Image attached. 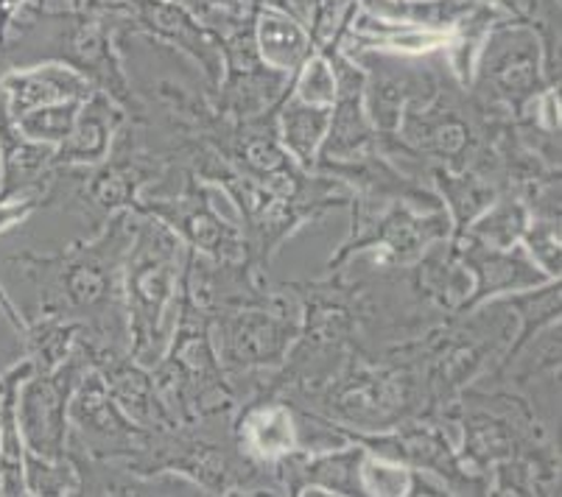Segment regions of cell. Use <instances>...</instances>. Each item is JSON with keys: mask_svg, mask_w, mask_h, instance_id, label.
Returning <instances> with one entry per match:
<instances>
[{"mask_svg": "<svg viewBox=\"0 0 562 497\" xmlns=\"http://www.w3.org/2000/svg\"><path fill=\"white\" fill-rule=\"evenodd\" d=\"M81 327L76 321L59 319V316L40 314L37 319L25 321V330L20 332L25 347V358L32 361L34 372L48 375L54 369L63 366L76 350Z\"/></svg>", "mask_w": 562, "mask_h": 497, "instance_id": "cell-31", "label": "cell"}, {"mask_svg": "<svg viewBox=\"0 0 562 497\" xmlns=\"http://www.w3.org/2000/svg\"><path fill=\"white\" fill-rule=\"evenodd\" d=\"M451 238V222L442 207L420 210L397 202L381 210L350 207V235L328 258V271L356 255H370L383 266H412L439 240Z\"/></svg>", "mask_w": 562, "mask_h": 497, "instance_id": "cell-13", "label": "cell"}, {"mask_svg": "<svg viewBox=\"0 0 562 497\" xmlns=\"http://www.w3.org/2000/svg\"><path fill=\"white\" fill-rule=\"evenodd\" d=\"M330 123V106L305 104V101L285 95L278 104V135L285 151L305 168L314 171L316 154H319L322 140L328 135Z\"/></svg>", "mask_w": 562, "mask_h": 497, "instance_id": "cell-28", "label": "cell"}, {"mask_svg": "<svg viewBox=\"0 0 562 497\" xmlns=\"http://www.w3.org/2000/svg\"><path fill=\"white\" fill-rule=\"evenodd\" d=\"M316 50L328 56L336 76V99L330 106L328 135L322 140L314 162V168H319L372 151V148H378V135L364 106V70L339 48V43H330Z\"/></svg>", "mask_w": 562, "mask_h": 497, "instance_id": "cell-18", "label": "cell"}, {"mask_svg": "<svg viewBox=\"0 0 562 497\" xmlns=\"http://www.w3.org/2000/svg\"><path fill=\"white\" fill-rule=\"evenodd\" d=\"M90 366L85 347L76 341V350L59 369L40 375L32 372L20 386L18 419L23 444L29 453L43 459H63L68 442V406L79 386L85 369Z\"/></svg>", "mask_w": 562, "mask_h": 497, "instance_id": "cell-16", "label": "cell"}, {"mask_svg": "<svg viewBox=\"0 0 562 497\" xmlns=\"http://www.w3.org/2000/svg\"><path fill=\"white\" fill-rule=\"evenodd\" d=\"M367 450L359 442L336 444L325 450H297L285 455L278 467V481L283 495H336L364 497L361 489V461Z\"/></svg>", "mask_w": 562, "mask_h": 497, "instance_id": "cell-20", "label": "cell"}, {"mask_svg": "<svg viewBox=\"0 0 562 497\" xmlns=\"http://www.w3.org/2000/svg\"><path fill=\"white\" fill-rule=\"evenodd\" d=\"M137 215L166 224L188 249L207 260H241V229L229 224L213 202V184L202 182L182 162H168L162 177L140 193Z\"/></svg>", "mask_w": 562, "mask_h": 497, "instance_id": "cell-11", "label": "cell"}, {"mask_svg": "<svg viewBox=\"0 0 562 497\" xmlns=\"http://www.w3.org/2000/svg\"><path fill=\"white\" fill-rule=\"evenodd\" d=\"M124 464L140 478L180 475L204 495H283L278 470L255 464L235 444L233 414L149 430Z\"/></svg>", "mask_w": 562, "mask_h": 497, "instance_id": "cell-2", "label": "cell"}, {"mask_svg": "<svg viewBox=\"0 0 562 497\" xmlns=\"http://www.w3.org/2000/svg\"><path fill=\"white\" fill-rule=\"evenodd\" d=\"M501 300L507 302V305L515 310V316H518V327H515L513 341H509V347L504 350V355L498 358L495 366L513 361V358L529 344L531 338L538 336V332H543L546 327L560 321L562 283L560 280H549V283L535 285V289L515 291V294L501 296Z\"/></svg>", "mask_w": 562, "mask_h": 497, "instance_id": "cell-29", "label": "cell"}, {"mask_svg": "<svg viewBox=\"0 0 562 497\" xmlns=\"http://www.w3.org/2000/svg\"><path fill=\"white\" fill-rule=\"evenodd\" d=\"M146 121H130L117 129L110 154L90 168H54L48 188V207L65 204L79 213L90 229L104 227L106 218L132 210L140 193L162 177L168 157L160 146H151Z\"/></svg>", "mask_w": 562, "mask_h": 497, "instance_id": "cell-8", "label": "cell"}, {"mask_svg": "<svg viewBox=\"0 0 562 497\" xmlns=\"http://www.w3.org/2000/svg\"><path fill=\"white\" fill-rule=\"evenodd\" d=\"M459 249L464 269L470 274V289L464 310L484 305L490 300H501V296L515 294V291L535 289V285L549 283L551 276H546L538 269V263L526 255L524 246H509V249H490V246L476 244L468 238H451Z\"/></svg>", "mask_w": 562, "mask_h": 497, "instance_id": "cell-22", "label": "cell"}, {"mask_svg": "<svg viewBox=\"0 0 562 497\" xmlns=\"http://www.w3.org/2000/svg\"><path fill=\"white\" fill-rule=\"evenodd\" d=\"M551 84L546 76L543 43L526 20H501L484 39L468 90L487 110L520 117Z\"/></svg>", "mask_w": 562, "mask_h": 497, "instance_id": "cell-12", "label": "cell"}, {"mask_svg": "<svg viewBox=\"0 0 562 497\" xmlns=\"http://www.w3.org/2000/svg\"><path fill=\"white\" fill-rule=\"evenodd\" d=\"M0 399H3V394H0Z\"/></svg>", "mask_w": 562, "mask_h": 497, "instance_id": "cell-37", "label": "cell"}, {"mask_svg": "<svg viewBox=\"0 0 562 497\" xmlns=\"http://www.w3.org/2000/svg\"><path fill=\"white\" fill-rule=\"evenodd\" d=\"M87 352V361L104 381L106 392L135 425L146 430H160L173 425L171 414L157 394L151 369L137 363L126 347H90L79 341Z\"/></svg>", "mask_w": 562, "mask_h": 497, "instance_id": "cell-21", "label": "cell"}, {"mask_svg": "<svg viewBox=\"0 0 562 497\" xmlns=\"http://www.w3.org/2000/svg\"><path fill=\"white\" fill-rule=\"evenodd\" d=\"M520 246L526 249L538 269L551 280L562 276V224L560 215H531L526 224V233L520 238Z\"/></svg>", "mask_w": 562, "mask_h": 497, "instance_id": "cell-33", "label": "cell"}, {"mask_svg": "<svg viewBox=\"0 0 562 497\" xmlns=\"http://www.w3.org/2000/svg\"><path fill=\"white\" fill-rule=\"evenodd\" d=\"M81 104H85V101H59V104L40 106V110H32L25 112V115L14 117V123H18L20 132L32 137V140L48 143V146L56 148L70 135V129H74Z\"/></svg>", "mask_w": 562, "mask_h": 497, "instance_id": "cell-34", "label": "cell"}, {"mask_svg": "<svg viewBox=\"0 0 562 497\" xmlns=\"http://www.w3.org/2000/svg\"><path fill=\"white\" fill-rule=\"evenodd\" d=\"M149 437V430L132 422L93 366L85 369L68 406V442L65 450L90 459L126 461Z\"/></svg>", "mask_w": 562, "mask_h": 497, "instance_id": "cell-17", "label": "cell"}, {"mask_svg": "<svg viewBox=\"0 0 562 497\" xmlns=\"http://www.w3.org/2000/svg\"><path fill=\"white\" fill-rule=\"evenodd\" d=\"M50 177H54V146L23 135L0 95V199L37 191L48 193Z\"/></svg>", "mask_w": 562, "mask_h": 497, "instance_id": "cell-24", "label": "cell"}, {"mask_svg": "<svg viewBox=\"0 0 562 497\" xmlns=\"http://www.w3.org/2000/svg\"><path fill=\"white\" fill-rule=\"evenodd\" d=\"M23 481L25 495L37 497H65L79 495V475L68 453L63 459H43L25 450L23 453Z\"/></svg>", "mask_w": 562, "mask_h": 497, "instance_id": "cell-32", "label": "cell"}, {"mask_svg": "<svg viewBox=\"0 0 562 497\" xmlns=\"http://www.w3.org/2000/svg\"><path fill=\"white\" fill-rule=\"evenodd\" d=\"M48 207V193L45 191H37V193H23V196H14V199H0V235L9 233V229H14L18 224L29 222L37 210H45ZM0 314L7 316L9 325L20 332L25 330V316L20 314L18 305H14L12 300H9V294L3 291V285H0Z\"/></svg>", "mask_w": 562, "mask_h": 497, "instance_id": "cell-36", "label": "cell"}, {"mask_svg": "<svg viewBox=\"0 0 562 497\" xmlns=\"http://www.w3.org/2000/svg\"><path fill=\"white\" fill-rule=\"evenodd\" d=\"M526 224H529V204H526L524 193L501 191L498 199L459 238L476 240L490 249H509V246L520 244Z\"/></svg>", "mask_w": 562, "mask_h": 497, "instance_id": "cell-30", "label": "cell"}, {"mask_svg": "<svg viewBox=\"0 0 562 497\" xmlns=\"http://www.w3.org/2000/svg\"><path fill=\"white\" fill-rule=\"evenodd\" d=\"M140 215L106 218L90 238L74 240L59 252H20V266L37 294V314L59 316L81 327L79 341L90 347H126L124 263Z\"/></svg>", "mask_w": 562, "mask_h": 497, "instance_id": "cell-1", "label": "cell"}, {"mask_svg": "<svg viewBox=\"0 0 562 497\" xmlns=\"http://www.w3.org/2000/svg\"><path fill=\"white\" fill-rule=\"evenodd\" d=\"M285 296L272 305L227 307L211 314L213 344L235 388V397L255 392L285 361L300 330L297 296L283 285Z\"/></svg>", "mask_w": 562, "mask_h": 497, "instance_id": "cell-10", "label": "cell"}, {"mask_svg": "<svg viewBox=\"0 0 562 497\" xmlns=\"http://www.w3.org/2000/svg\"><path fill=\"white\" fill-rule=\"evenodd\" d=\"M255 48L263 65L280 70L285 76H294L297 68L314 54V39L305 20L272 3H255L252 14Z\"/></svg>", "mask_w": 562, "mask_h": 497, "instance_id": "cell-26", "label": "cell"}, {"mask_svg": "<svg viewBox=\"0 0 562 497\" xmlns=\"http://www.w3.org/2000/svg\"><path fill=\"white\" fill-rule=\"evenodd\" d=\"M501 117L507 115L487 110L448 68L428 95L408 101L395 135L378 140V148L423 179L428 168H479Z\"/></svg>", "mask_w": 562, "mask_h": 497, "instance_id": "cell-3", "label": "cell"}, {"mask_svg": "<svg viewBox=\"0 0 562 497\" xmlns=\"http://www.w3.org/2000/svg\"><path fill=\"white\" fill-rule=\"evenodd\" d=\"M233 437L255 464L278 467L285 455L303 450V414L280 394L255 392L235 406Z\"/></svg>", "mask_w": 562, "mask_h": 497, "instance_id": "cell-19", "label": "cell"}, {"mask_svg": "<svg viewBox=\"0 0 562 497\" xmlns=\"http://www.w3.org/2000/svg\"><path fill=\"white\" fill-rule=\"evenodd\" d=\"M126 123V112L95 90L81 104L74 129L54 148V168H90L110 154L117 129Z\"/></svg>", "mask_w": 562, "mask_h": 497, "instance_id": "cell-25", "label": "cell"}, {"mask_svg": "<svg viewBox=\"0 0 562 497\" xmlns=\"http://www.w3.org/2000/svg\"><path fill=\"white\" fill-rule=\"evenodd\" d=\"M515 327L518 316L513 307L504 300H490L468 314L448 316L420 338L406 341L426 377L439 422L446 425V414L459 394L498 363L513 341Z\"/></svg>", "mask_w": 562, "mask_h": 497, "instance_id": "cell-5", "label": "cell"}, {"mask_svg": "<svg viewBox=\"0 0 562 497\" xmlns=\"http://www.w3.org/2000/svg\"><path fill=\"white\" fill-rule=\"evenodd\" d=\"M345 54L364 70V106L378 140L395 135L408 101L428 95L448 70V61L446 68L431 61L434 54L401 56L367 48L345 50Z\"/></svg>", "mask_w": 562, "mask_h": 497, "instance_id": "cell-15", "label": "cell"}, {"mask_svg": "<svg viewBox=\"0 0 562 497\" xmlns=\"http://www.w3.org/2000/svg\"><path fill=\"white\" fill-rule=\"evenodd\" d=\"M177 321L160 361L151 366L157 394L173 422H191L213 414H233L235 388L213 344L211 310H204L188 289H177Z\"/></svg>", "mask_w": 562, "mask_h": 497, "instance_id": "cell-7", "label": "cell"}, {"mask_svg": "<svg viewBox=\"0 0 562 497\" xmlns=\"http://www.w3.org/2000/svg\"><path fill=\"white\" fill-rule=\"evenodd\" d=\"M95 87L63 61H37V65H9L0 74V95L12 117L59 101H87Z\"/></svg>", "mask_w": 562, "mask_h": 497, "instance_id": "cell-23", "label": "cell"}, {"mask_svg": "<svg viewBox=\"0 0 562 497\" xmlns=\"http://www.w3.org/2000/svg\"><path fill=\"white\" fill-rule=\"evenodd\" d=\"M361 489H364V497H412L414 470L403 467L397 461L364 453Z\"/></svg>", "mask_w": 562, "mask_h": 497, "instance_id": "cell-35", "label": "cell"}, {"mask_svg": "<svg viewBox=\"0 0 562 497\" xmlns=\"http://www.w3.org/2000/svg\"><path fill=\"white\" fill-rule=\"evenodd\" d=\"M347 439L359 442L367 453L381 455L414 470L426 473L446 486L448 495H490V484L484 475L473 470L459 459V450L453 444L448 425H442L434 417L412 419L406 425H397L392 430L381 433H356V430H341Z\"/></svg>", "mask_w": 562, "mask_h": 497, "instance_id": "cell-14", "label": "cell"}, {"mask_svg": "<svg viewBox=\"0 0 562 497\" xmlns=\"http://www.w3.org/2000/svg\"><path fill=\"white\" fill-rule=\"evenodd\" d=\"M186 244L151 215L137 218L124 263L126 350L143 366H155L168 344L166 314L177 300Z\"/></svg>", "mask_w": 562, "mask_h": 497, "instance_id": "cell-9", "label": "cell"}, {"mask_svg": "<svg viewBox=\"0 0 562 497\" xmlns=\"http://www.w3.org/2000/svg\"><path fill=\"white\" fill-rule=\"evenodd\" d=\"M431 191L437 193L439 204L451 222V238L468 233V227L479 215L498 199L501 188L482 171L464 168V171H448V168H428L426 171Z\"/></svg>", "mask_w": 562, "mask_h": 497, "instance_id": "cell-27", "label": "cell"}, {"mask_svg": "<svg viewBox=\"0 0 562 497\" xmlns=\"http://www.w3.org/2000/svg\"><path fill=\"white\" fill-rule=\"evenodd\" d=\"M446 425L459 428V459L484 475L513 459H560V439L529 399L507 386H468L457 397Z\"/></svg>", "mask_w": 562, "mask_h": 497, "instance_id": "cell-6", "label": "cell"}, {"mask_svg": "<svg viewBox=\"0 0 562 497\" xmlns=\"http://www.w3.org/2000/svg\"><path fill=\"white\" fill-rule=\"evenodd\" d=\"M297 408L356 433H381L420 417L437 419L426 377L406 344L381 355H352L328 386Z\"/></svg>", "mask_w": 562, "mask_h": 497, "instance_id": "cell-4", "label": "cell"}]
</instances>
